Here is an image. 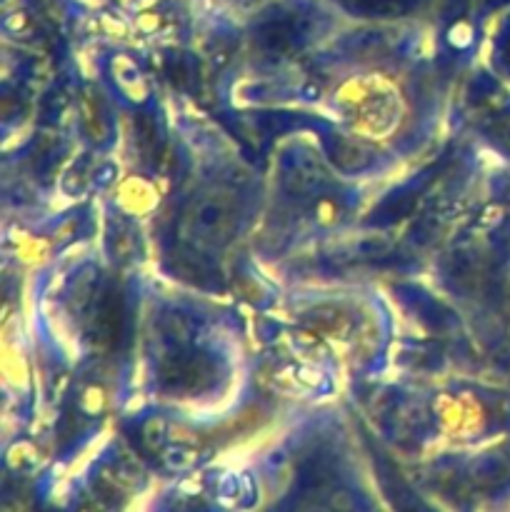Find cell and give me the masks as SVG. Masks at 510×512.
<instances>
[{"label": "cell", "mask_w": 510, "mask_h": 512, "mask_svg": "<svg viewBox=\"0 0 510 512\" xmlns=\"http://www.w3.org/2000/svg\"><path fill=\"white\" fill-rule=\"evenodd\" d=\"M210 380H213V363L203 355H178L168 360L160 373V383L175 393L203 390Z\"/></svg>", "instance_id": "obj_1"}, {"label": "cell", "mask_w": 510, "mask_h": 512, "mask_svg": "<svg viewBox=\"0 0 510 512\" xmlns=\"http://www.w3.org/2000/svg\"><path fill=\"white\" fill-rule=\"evenodd\" d=\"M380 480H383V490L395 512H433L385 465H380Z\"/></svg>", "instance_id": "obj_2"}, {"label": "cell", "mask_w": 510, "mask_h": 512, "mask_svg": "<svg viewBox=\"0 0 510 512\" xmlns=\"http://www.w3.org/2000/svg\"><path fill=\"white\" fill-rule=\"evenodd\" d=\"M100 335L108 340H120L125 330V305L120 293H108L100 303V315H98Z\"/></svg>", "instance_id": "obj_3"}, {"label": "cell", "mask_w": 510, "mask_h": 512, "mask_svg": "<svg viewBox=\"0 0 510 512\" xmlns=\"http://www.w3.org/2000/svg\"><path fill=\"white\" fill-rule=\"evenodd\" d=\"M470 483L478 490H500L510 483V465L503 458H488L480 460L475 465Z\"/></svg>", "instance_id": "obj_4"}, {"label": "cell", "mask_w": 510, "mask_h": 512, "mask_svg": "<svg viewBox=\"0 0 510 512\" xmlns=\"http://www.w3.org/2000/svg\"><path fill=\"white\" fill-rule=\"evenodd\" d=\"M260 43L268 50H288L295 45V28L285 20H275L260 30Z\"/></svg>", "instance_id": "obj_5"}, {"label": "cell", "mask_w": 510, "mask_h": 512, "mask_svg": "<svg viewBox=\"0 0 510 512\" xmlns=\"http://www.w3.org/2000/svg\"><path fill=\"white\" fill-rule=\"evenodd\" d=\"M225 220H228V215H225V210L220 208L218 203H203L200 205L198 215H195V223H198V228L208 230V233H213L215 228H220Z\"/></svg>", "instance_id": "obj_6"}]
</instances>
